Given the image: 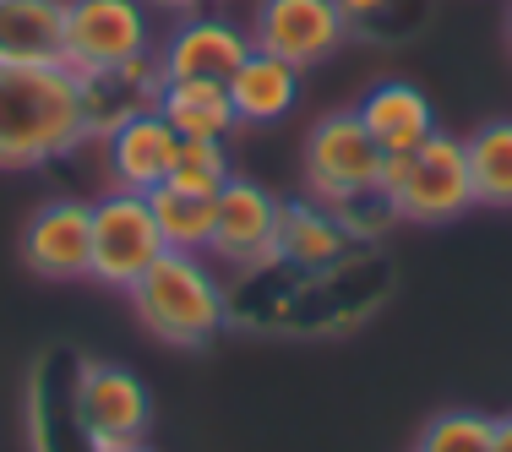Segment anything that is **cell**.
<instances>
[{"mask_svg":"<svg viewBox=\"0 0 512 452\" xmlns=\"http://www.w3.org/2000/svg\"><path fill=\"white\" fill-rule=\"evenodd\" d=\"M99 137L88 77L66 60H0V169H44Z\"/></svg>","mask_w":512,"mask_h":452,"instance_id":"1","label":"cell"},{"mask_svg":"<svg viewBox=\"0 0 512 452\" xmlns=\"http://www.w3.org/2000/svg\"><path fill=\"white\" fill-rule=\"evenodd\" d=\"M131 311L158 344L169 349H207L229 322L224 284L213 278V256L202 251H169L131 284Z\"/></svg>","mask_w":512,"mask_h":452,"instance_id":"2","label":"cell"},{"mask_svg":"<svg viewBox=\"0 0 512 452\" xmlns=\"http://www.w3.org/2000/svg\"><path fill=\"white\" fill-rule=\"evenodd\" d=\"M376 202L393 218H404V224H458L474 207L469 148H463V137L436 126L414 153H387Z\"/></svg>","mask_w":512,"mask_h":452,"instance_id":"3","label":"cell"},{"mask_svg":"<svg viewBox=\"0 0 512 452\" xmlns=\"http://www.w3.org/2000/svg\"><path fill=\"white\" fill-rule=\"evenodd\" d=\"M153 0H66V66L77 77H131L158 71Z\"/></svg>","mask_w":512,"mask_h":452,"instance_id":"4","label":"cell"},{"mask_svg":"<svg viewBox=\"0 0 512 452\" xmlns=\"http://www.w3.org/2000/svg\"><path fill=\"white\" fill-rule=\"evenodd\" d=\"M382 164H387V153L376 148V137L365 131V120L355 109H327L306 131V153H300L306 191L316 202L338 207V213H355L360 202H376Z\"/></svg>","mask_w":512,"mask_h":452,"instance_id":"5","label":"cell"},{"mask_svg":"<svg viewBox=\"0 0 512 452\" xmlns=\"http://www.w3.org/2000/svg\"><path fill=\"white\" fill-rule=\"evenodd\" d=\"M164 256V235H158L153 202L142 191H120L109 186L99 202H93V262L88 278L115 295H131L142 273Z\"/></svg>","mask_w":512,"mask_h":452,"instance_id":"6","label":"cell"},{"mask_svg":"<svg viewBox=\"0 0 512 452\" xmlns=\"http://www.w3.org/2000/svg\"><path fill=\"white\" fill-rule=\"evenodd\" d=\"M71 414H77V431L88 436V452L93 447H126V442H148L153 398H148L137 371L88 360L71 376Z\"/></svg>","mask_w":512,"mask_h":452,"instance_id":"7","label":"cell"},{"mask_svg":"<svg viewBox=\"0 0 512 452\" xmlns=\"http://www.w3.org/2000/svg\"><path fill=\"white\" fill-rule=\"evenodd\" d=\"M278 213H284V197H273L267 186H256L246 175H229L224 191H218L207 256L235 267V273L273 267L278 262Z\"/></svg>","mask_w":512,"mask_h":452,"instance_id":"8","label":"cell"},{"mask_svg":"<svg viewBox=\"0 0 512 452\" xmlns=\"http://www.w3.org/2000/svg\"><path fill=\"white\" fill-rule=\"evenodd\" d=\"M349 22L338 11V0H256L251 17V44L289 66L311 71L344 44Z\"/></svg>","mask_w":512,"mask_h":452,"instance_id":"9","label":"cell"},{"mask_svg":"<svg viewBox=\"0 0 512 452\" xmlns=\"http://www.w3.org/2000/svg\"><path fill=\"white\" fill-rule=\"evenodd\" d=\"M99 137H104V158H109V186L142 191V197L153 186H164L169 169H175V153H180V131L158 115V104L115 115Z\"/></svg>","mask_w":512,"mask_h":452,"instance_id":"10","label":"cell"},{"mask_svg":"<svg viewBox=\"0 0 512 452\" xmlns=\"http://www.w3.org/2000/svg\"><path fill=\"white\" fill-rule=\"evenodd\" d=\"M251 55V33L235 28L229 17H180L175 28L158 39V82H180V77H213V82H229L235 66Z\"/></svg>","mask_w":512,"mask_h":452,"instance_id":"11","label":"cell"},{"mask_svg":"<svg viewBox=\"0 0 512 452\" xmlns=\"http://www.w3.org/2000/svg\"><path fill=\"white\" fill-rule=\"evenodd\" d=\"M22 262L39 278H55V284H77L88 278L93 262V202L77 197H55L44 202L39 213L22 229Z\"/></svg>","mask_w":512,"mask_h":452,"instance_id":"12","label":"cell"},{"mask_svg":"<svg viewBox=\"0 0 512 452\" xmlns=\"http://www.w3.org/2000/svg\"><path fill=\"white\" fill-rule=\"evenodd\" d=\"M355 115L365 120V131L376 137V148H382V153H414L436 131L431 93H420L414 82H398V77L365 88V99L355 104Z\"/></svg>","mask_w":512,"mask_h":452,"instance_id":"13","label":"cell"},{"mask_svg":"<svg viewBox=\"0 0 512 452\" xmlns=\"http://www.w3.org/2000/svg\"><path fill=\"white\" fill-rule=\"evenodd\" d=\"M349 251V218L327 202H284L278 213V262L284 267H306V273H322V267L344 262Z\"/></svg>","mask_w":512,"mask_h":452,"instance_id":"14","label":"cell"},{"mask_svg":"<svg viewBox=\"0 0 512 452\" xmlns=\"http://www.w3.org/2000/svg\"><path fill=\"white\" fill-rule=\"evenodd\" d=\"M295 99H300V66H289V60H278V55L251 44V55L229 77L235 120L240 126H273V120H284L295 109Z\"/></svg>","mask_w":512,"mask_h":452,"instance_id":"15","label":"cell"},{"mask_svg":"<svg viewBox=\"0 0 512 452\" xmlns=\"http://www.w3.org/2000/svg\"><path fill=\"white\" fill-rule=\"evenodd\" d=\"M158 115L180 131V137H224L240 126L235 104H229V82L213 77H180V82H158Z\"/></svg>","mask_w":512,"mask_h":452,"instance_id":"16","label":"cell"},{"mask_svg":"<svg viewBox=\"0 0 512 452\" xmlns=\"http://www.w3.org/2000/svg\"><path fill=\"white\" fill-rule=\"evenodd\" d=\"M0 60H66V0H0Z\"/></svg>","mask_w":512,"mask_h":452,"instance_id":"17","label":"cell"},{"mask_svg":"<svg viewBox=\"0 0 512 452\" xmlns=\"http://www.w3.org/2000/svg\"><path fill=\"white\" fill-rule=\"evenodd\" d=\"M469 148V180H474V207H496L512 213V120H485Z\"/></svg>","mask_w":512,"mask_h":452,"instance_id":"18","label":"cell"},{"mask_svg":"<svg viewBox=\"0 0 512 452\" xmlns=\"http://www.w3.org/2000/svg\"><path fill=\"white\" fill-rule=\"evenodd\" d=\"M148 202H153L158 235H164L169 251H202V256H207L218 197H202V191H180V186H169V180H164V186L148 191Z\"/></svg>","mask_w":512,"mask_h":452,"instance_id":"19","label":"cell"},{"mask_svg":"<svg viewBox=\"0 0 512 452\" xmlns=\"http://www.w3.org/2000/svg\"><path fill=\"white\" fill-rule=\"evenodd\" d=\"M229 175H235V164H229L224 137H180L175 169H169V186L202 191V197H218Z\"/></svg>","mask_w":512,"mask_h":452,"instance_id":"20","label":"cell"},{"mask_svg":"<svg viewBox=\"0 0 512 452\" xmlns=\"http://www.w3.org/2000/svg\"><path fill=\"white\" fill-rule=\"evenodd\" d=\"M414 452H496V414L474 409H447L420 431Z\"/></svg>","mask_w":512,"mask_h":452,"instance_id":"21","label":"cell"},{"mask_svg":"<svg viewBox=\"0 0 512 452\" xmlns=\"http://www.w3.org/2000/svg\"><path fill=\"white\" fill-rule=\"evenodd\" d=\"M387 6H393V0H338V11H344V22H349V28H355V22L382 17Z\"/></svg>","mask_w":512,"mask_h":452,"instance_id":"22","label":"cell"},{"mask_svg":"<svg viewBox=\"0 0 512 452\" xmlns=\"http://www.w3.org/2000/svg\"><path fill=\"white\" fill-rule=\"evenodd\" d=\"M496 452H512V414H496Z\"/></svg>","mask_w":512,"mask_h":452,"instance_id":"23","label":"cell"},{"mask_svg":"<svg viewBox=\"0 0 512 452\" xmlns=\"http://www.w3.org/2000/svg\"><path fill=\"white\" fill-rule=\"evenodd\" d=\"M93 452H153L148 442H126V447H93Z\"/></svg>","mask_w":512,"mask_h":452,"instance_id":"24","label":"cell"},{"mask_svg":"<svg viewBox=\"0 0 512 452\" xmlns=\"http://www.w3.org/2000/svg\"><path fill=\"white\" fill-rule=\"evenodd\" d=\"M153 6H197V0H153Z\"/></svg>","mask_w":512,"mask_h":452,"instance_id":"25","label":"cell"},{"mask_svg":"<svg viewBox=\"0 0 512 452\" xmlns=\"http://www.w3.org/2000/svg\"><path fill=\"white\" fill-rule=\"evenodd\" d=\"M507 33H512V17H507Z\"/></svg>","mask_w":512,"mask_h":452,"instance_id":"26","label":"cell"}]
</instances>
